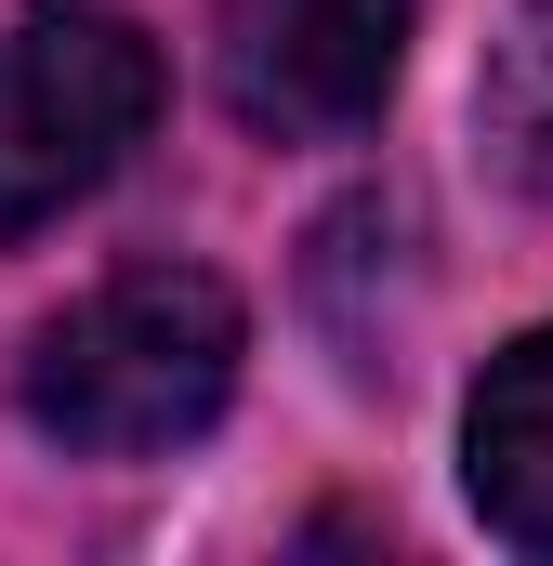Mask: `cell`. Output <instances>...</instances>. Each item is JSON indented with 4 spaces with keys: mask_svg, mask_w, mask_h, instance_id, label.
I'll use <instances>...</instances> for the list:
<instances>
[{
    "mask_svg": "<svg viewBox=\"0 0 553 566\" xmlns=\"http://www.w3.org/2000/svg\"><path fill=\"white\" fill-rule=\"evenodd\" d=\"M238 290L198 264H119L27 343V422L80 461H158L238 396Z\"/></svg>",
    "mask_w": 553,
    "mask_h": 566,
    "instance_id": "6da1fadb",
    "label": "cell"
},
{
    "mask_svg": "<svg viewBox=\"0 0 553 566\" xmlns=\"http://www.w3.org/2000/svg\"><path fill=\"white\" fill-rule=\"evenodd\" d=\"M158 119V40L119 0H27L0 13V238L93 198Z\"/></svg>",
    "mask_w": 553,
    "mask_h": 566,
    "instance_id": "7a4b0ae2",
    "label": "cell"
},
{
    "mask_svg": "<svg viewBox=\"0 0 553 566\" xmlns=\"http://www.w3.org/2000/svg\"><path fill=\"white\" fill-rule=\"evenodd\" d=\"M409 66V0H225V106L264 145H343Z\"/></svg>",
    "mask_w": 553,
    "mask_h": 566,
    "instance_id": "3957f363",
    "label": "cell"
},
{
    "mask_svg": "<svg viewBox=\"0 0 553 566\" xmlns=\"http://www.w3.org/2000/svg\"><path fill=\"white\" fill-rule=\"evenodd\" d=\"M461 474H474V514L514 554H553V329L488 356V382L461 409Z\"/></svg>",
    "mask_w": 553,
    "mask_h": 566,
    "instance_id": "277c9868",
    "label": "cell"
},
{
    "mask_svg": "<svg viewBox=\"0 0 553 566\" xmlns=\"http://www.w3.org/2000/svg\"><path fill=\"white\" fill-rule=\"evenodd\" d=\"M474 119H488V158L553 198V0H514L501 40H488V80H474Z\"/></svg>",
    "mask_w": 553,
    "mask_h": 566,
    "instance_id": "5b68a950",
    "label": "cell"
}]
</instances>
